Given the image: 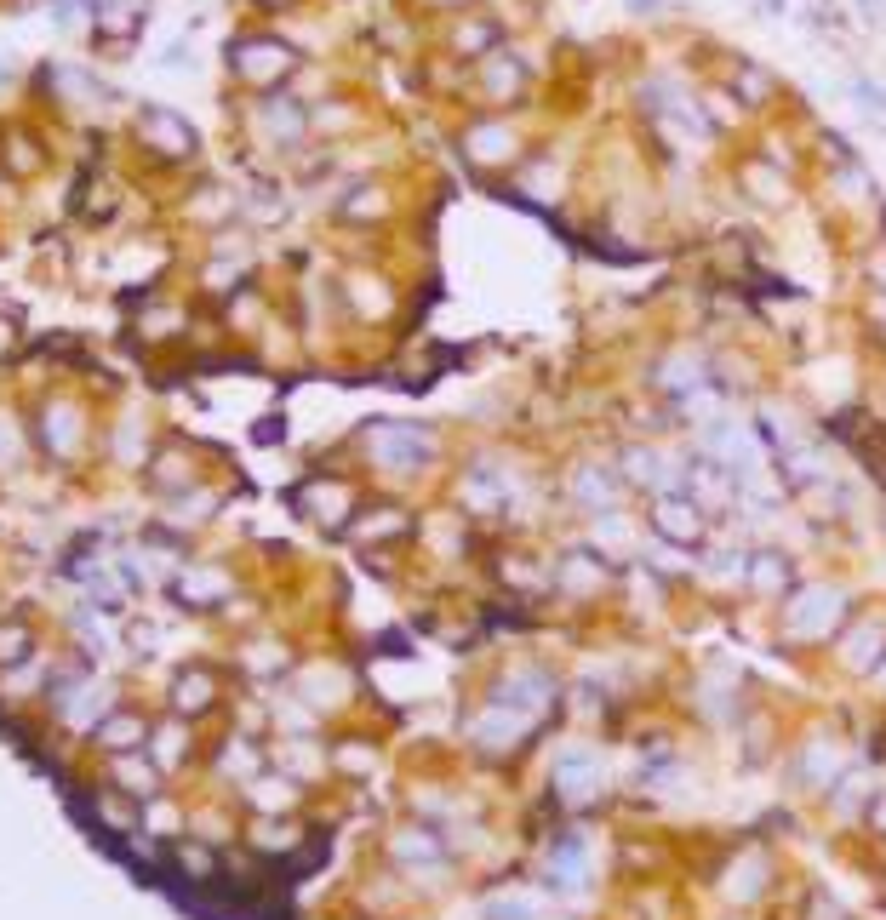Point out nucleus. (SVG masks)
<instances>
[{
	"instance_id": "20e7f679",
	"label": "nucleus",
	"mask_w": 886,
	"mask_h": 920,
	"mask_svg": "<svg viewBox=\"0 0 886 920\" xmlns=\"http://www.w3.org/2000/svg\"><path fill=\"white\" fill-rule=\"evenodd\" d=\"M698 366H704V360L698 355H675V360H664V389L669 395H692V389H698V383H704V372H698Z\"/></svg>"
},
{
	"instance_id": "f257e3e1",
	"label": "nucleus",
	"mask_w": 886,
	"mask_h": 920,
	"mask_svg": "<svg viewBox=\"0 0 886 920\" xmlns=\"http://www.w3.org/2000/svg\"><path fill=\"white\" fill-rule=\"evenodd\" d=\"M366 452H372L378 469H418V463H429L435 440L423 429H412V423H372L366 429Z\"/></svg>"
},
{
	"instance_id": "1a4fd4ad",
	"label": "nucleus",
	"mask_w": 886,
	"mask_h": 920,
	"mask_svg": "<svg viewBox=\"0 0 886 920\" xmlns=\"http://www.w3.org/2000/svg\"><path fill=\"white\" fill-rule=\"evenodd\" d=\"M309 503H349V486H332V480H326V486L309 492ZM326 520H338V509H326Z\"/></svg>"
},
{
	"instance_id": "0eeeda50",
	"label": "nucleus",
	"mask_w": 886,
	"mask_h": 920,
	"mask_svg": "<svg viewBox=\"0 0 886 920\" xmlns=\"http://www.w3.org/2000/svg\"><path fill=\"white\" fill-rule=\"evenodd\" d=\"M115 778H121V789H132V795H149V789H155V772H149V766H132V760H115Z\"/></svg>"
},
{
	"instance_id": "f8f14e48",
	"label": "nucleus",
	"mask_w": 886,
	"mask_h": 920,
	"mask_svg": "<svg viewBox=\"0 0 886 920\" xmlns=\"http://www.w3.org/2000/svg\"><path fill=\"white\" fill-rule=\"evenodd\" d=\"M641 6H652V0H641Z\"/></svg>"
},
{
	"instance_id": "6e6552de",
	"label": "nucleus",
	"mask_w": 886,
	"mask_h": 920,
	"mask_svg": "<svg viewBox=\"0 0 886 920\" xmlns=\"http://www.w3.org/2000/svg\"><path fill=\"white\" fill-rule=\"evenodd\" d=\"M738 92H744V103H761L766 92H772V80H766L761 69H738Z\"/></svg>"
},
{
	"instance_id": "423d86ee",
	"label": "nucleus",
	"mask_w": 886,
	"mask_h": 920,
	"mask_svg": "<svg viewBox=\"0 0 886 920\" xmlns=\"http://www.w3.org/2000/svg\"><path fill=\"white\" fill-rule=\"evenodd\" d=\"M212 703V675H183L178 680V709H206Z\"/></svg>"
},
{
	"instance_id": "39448f33",
	"label": "nucleus",
	"mask_w": 886,
	"mask_h": 920,
	"mask_svg": "<svg viewBox=\"0 0 886 920\" xmlns=\"http://www.w3.org/2000/svg\"><path fill=\"white\" fill-rule=\"evenodd\" d=\"M115 755H126V749H138L143 743V720H132V715H115V720H103V732H98Z\"/></svg>"
},
{
	"instance_id": "f03ea898",
	"label": "nucleus",
	"mask_w": 886,
	"mask_h": 920,
	"mask_svg": "<svg viewBox=\"0 0 886 920\" xmlns=\"http://www.w3.org/2000/svg\"><path fill=\"white\" fill-rule=\"evenodd\" d=\"M652 526H658L669 543H698L704 538V503L692 498V492H681V486L652 492Z\"/></svg>"
},
{
	"instance_id": "9b49d317",
	"label": "nucleus",
	"mask_w": 886,
	"mask_h": 920,
	"mask_svg": "<svg viewBox=\"0 0 886 920\" xmlns=\"http://www.w3.org/2000/svg\"><path fill=\"white\" fill-rule=\"evenodd\" d=\"M766 12H772V18H778V12H784V0H766Z\"/></svg>"
},
{
	"instance_id": "9d476101",
	"label": "nucleus",
	"mask_w": 886,
	"mask_h": 920,
	"mask_svg": "<svg viewBox=\"0 0 886 920\" xmlns=\"http://www.w3.org/2000/svg\"><path fill=\"white\" fill-rule=\"evenodd\" d=\"M23 640H29L23 629H6V635H0V663H18L23 658Z\"/></svg>"
},
{
	"instance_id": "7ed1b4c3",
	"label": "nucleus",
	"mask_w": 886,
	"mask_h": 920,
	"mask_svg": "<svg viewBox=\"0 0 886 920\" xmlns=\"http://www.w3.org/2000/svg\"><path fill=\"white\" fill-rule=\"evenodd\" d=\"M572 498H578V509H589V515H612L618 498H624L618 463H578V469H572Z\"/></svg>"
}]
</instances>
